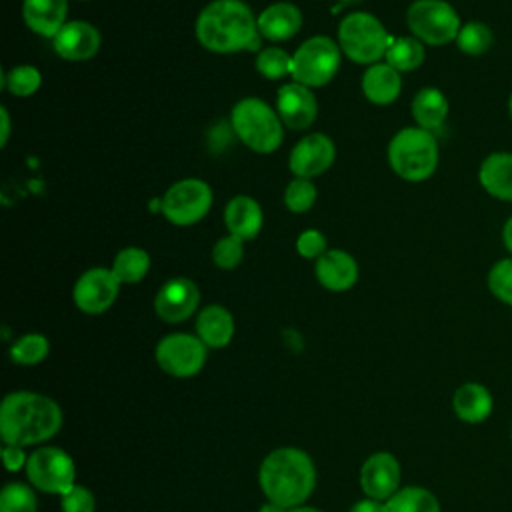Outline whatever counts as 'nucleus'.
I'll use <instances>...</instances> for the list:
<instances>
[{
	"label": "nucleus",
	"instance_id": "f257e3e1",
	"mask_svg": "<svg viewBox=\"0 0 512 512\" xmlns=\"http://www.w3.org/2000/svg\"><path fill=\"white\" fill-rule=\"evenodd\" d=\"M64 422L60 404L40 392L14 390L0 402V438L12 446H38L54 438Z\"/></svg>",
	"mask_w": 512,
	"mask_h": 512
},
{
	"label": "nucleus",
	"instance_id": "f03ea898",
	"mask_svg": "<svg viewBox=\"0 0 512 512\" xmlns=\"http://www.w3.org/2000/svg\"><path fill=\"white\" fill-rule=\"evenodd\" d=\"M198 42L214 54H234L260 48L258 24L252 8L242 0L208 2L194 24Z\"/></svg>",
	"mask_w": 512,
	"mask_h": 512
},
{
	"label": "nucleus",
	"instance_id": "7ed1b4c3",
	"mask_svg": "<svg viewBox=\"0 0 512 512\" xmlns=\"http://www.w3.org/2000/svg\"><path fill=\"white\" fill-rule=\"evenodd\" d=\"M258 484L266 502L282 508L302 506L316 488L314 460L296 446L274 448L260 462Z\"/></svg>",
	"mask_w": 512,
	"mask_h": 512
},
{
	"label": "nucleus",
	"instance_id": "20e7f679",
	"mask_svg": "<svg viewBox=\"0 0 512 512\" xmlns=\"http://www.w3.org/2000/svg\"><path fill=\"white\" fill-rule=\"evenodd\" d=\"M230 126L234 136L252 152L272 154L284 140V124L266 100L248 96L238 100L230 112Z\"/></svg>",
	"mask_w": 512,
	"mask_h": 512
},
{
	"label": "nucleus",
	"instance_id": "39448f33",
	"mask_svg": "<svg viewBox=\"0 0 512 512\" xmlns=\"http://www.w3.org/2000/svg\"><path fill=\"white\" fill-rule=\"evenodd\" d=\"M438 160L440 150L436 136L420 126H406L388 142V164L392 172L406 182L428 180L436 172Z\"/></svg>",
	"mask_w": 512,
	"mask_h": 512
},
{
	"label": "nucleus",
	"instance_id": "423d86ee",
	"mask_svg": "<svg viewBox=\"0 0 512 512\" xmlns=\"http://www.w3.org/2000/svg\"><path fill=\"white\" fill-rule=\"evenodd\" d=\"M336 42L346 58L356 64L370 66L382 62L392 36L374 14L356 10L344 16L338 24Z\"/></svg>",
	"mask_w": 512,
	"mask_h": 512
},
{
	"label": "nucleus",
	"instance_id": "0eeeda50",
	"mask_svg": "<svg viewBox=\"0 0 512 512\" xmlns=\"http://www.w3.org/2000/svg\"><path fill=\"white\" fill-rule=\"evenodd\" d=\"M342 50L330 36H312L292 54V80L308 88H322L338 74Z\"/></svg>",
	"mask_w": 512,
	"mask_h": 512
},
{
	"label": "nucleus",
	"instance_id": "6e6552de",
	"mask_svg": "<svg viewBox=\"0 0 512 512\" xmlns=\"http://www.w3.org/2000/svg\"><path fill=\"white\" fill-rule=\"evenodd\" d=\"M406 24L424 46L456 42L462 28L458 12L446 0H414L406 10Z\"/></svg>",
	"mask_w": 512,
	"mask_h": 512
},
{
	"label": "nucleus",
	"instance_id": "1a4fd4ad",
	"mask_svg": "<svg viewBox=\"0 0 512 512\" xmlns=\"http://www.w3.org/2000/svg\"><path fill=\"white\" fill-rule=\"evenodd\" d=\"M24 472L28 484L46 494L62 496L76 484V464L60 446H40L32 450Z\"/></svg>",
	"mask_w": 512,
	"mask_h": 512
},
{
	"label": "nucleus",
	"instance_id": "9d476101",
	"mask_svg": "<svg viewBox=\"0 0 512 512\" xmlns=\"http://www.w3.org/2000/svg\"><path fill=\"white\" fill-rule=\"evenodd\" d=\"M162 200V216L174 226H192L212 208V188L202 178H182L174 182Z\"/></svg>",
	"mask_w": 512,
	"mask_h": 512
},
{
	"label": "nucleus",
	"instance_id": "9b49d317",
	"mask_svg": "<svg viewBox=\"0 0 512 512\" xmlns=\"http://www.w3.org/2000/svg\"><path fill=\"white\" fill-rule=\"evenodd\" d=\"M208 358L206 344L188 332H172L158 340L154 360L158 368L174 378H192L202 372Z\"/></svg>",
	"mask_w": 512,
	"mask_h": 512
},
{
	"label": "nucleus",
	"instance_id": "f8f14e48",
	"mask_svg": "<svg viewBox=\"0 0 512 512\" xmlns=\"http://www.w3.org/2000/svg\"><path fill=\"white\" fill-rule=\"evenodd\" d=\"M122 282L116 278L112 268L94 266L78 276L72 288L74 306L90 316L106 312L118 298Z\"/></svg>",
	"mask_w": 512,
	"mask_h": 512
},
{
	"label": "nucleus",
	"instance_id": "ddd939ff",
	"mask_svg": "<svg viewBox=\"0 0 512 512\" xmlns=\"http://www.w3.org/2000/svg\"><path fill=\"white\" fill-rule=\"evenodd\" d=\"M200 304V290L194 280L186 276L168 278L154 296V312L166 324H180L188 320Z\"/></svg>",
	"mask_w": 512,
	"mask_h": 512
},
{
	"label": "nucleus",
	"instance_id": "4468645a",
	"mask_svg": "<svg viewBox=\"0 0 512 512\" xmlns=\"http://www.w3.org/2000/svg\"><path fill=\"white\" fill-rule=\"evenodd\" d=\"M336 158V144L322 132L302 136L290 150L288 168L294 178H316L324 174Z\"/></svg>",
	"mask_w": 512,
	"mask_h": 512
},
{
	"label": "nucleus",
	"instance_id": "2eb2a0df",
	"mask_svg": "<svg viewBox=\"0 0 512 512\" xmlns=\"http://www.w3.org/2000/svg\"><path fill=\"white\" fill-rule=\"evenodd\" d=\"M402 468L394 454L390 452H374L370 454L360 468V488L364 496L376 500H388L402 486Z\"/></svg>",
	"mask_w": 512,
	"mask_h": 512
},
{
	"label": "nucleus",
	"instance_id": "dca6fc26",
	"mask_svg": "<svg viewBox=\"0 0 512 512\" xmlns=\"http://www.w3.org/2000/svg\"><path fill=\"white\" fill-rule=\"evenodd\" d=\"M276 112L290 130H306L318 116V100L312 88L300 82H288L276 92Z\"/></svg>",
	"mask_w": 512,
	"mask_h": 512
},
{
	"label": "nucleus",
	"instance_id": "f3484780",
	"mask_svg": "<svg viewBox=\"0 0 512 512\" xmlns=\"http://www.w3.org/2000/svg\"><path fill=\"white\" fill-rule=\"evenodd\" d=\"M102 44L100 30L86 20H68L52 38L54 52L68 62L92 60Z\"/></svg>",
	"mask_w": 512,
	"mask_h": 512
},
{
	"label": "nucleus",
	"instance_id": "a211bd4d",
	"mask_svg": "<svg viewBox=\"0 0 512 512\" xmlns=\"http://www.w3.org/2000/svg\"><path fill=\"white\" fill-rule=\"evenodd\" d=\"M358 262L342 248H328L314 260V276L318 284L330 292H346L358 282Z\"/></svg>",
	"mask_w": 512,
	"mask_h": 512
},
{
	"label": "nucleus",
	"instance_id": "6ab92c4d",
	"mask_svg": "<svg viewBox=\"0 0 512 512\" xmlns=\"http://www.w3.org/2000/svg\"><path fill=\"white\" fill-rule=\"evenodd\" d=\"M258 34L270 42H286L302 28V12L292 2L268 4L258 16Z\"/></svg>",
	"mask_w": 512,
	"mask_h": 512
},
{
	"label": "nucleus",
	"instance_id": "aec40b11",
	"mask_svg": "<svg viewBox=\"0 0 512 512\" xmlns=\"http://www.w3.org/2000/svg\"><path fill=\"white\" fill-rule=\"evenodd\" d=\"M264 224V212L258 200L248 194H236L224 206V226L228 234L238 238L252 240L260 234Z\"/></svg>",
	"mask_w": 512,
	"mask_h": 512
},
{
	"label": "nucleus",
	"instance_id": "412c9836",
	"mask_svg": "<svg viewBox=\"0 0 512 512\" xmlns=\"http://www.w3.org/2000/svg\"><path fill=\"white\" fill-rule=\"evenodd\" d=\"M22 18L28 30L52 40L68 22V0H22Z\"/></svg>",
	"mask_w": 512,
	"mask_h": 512
},
{
	"label": "nucleus",
	"instance_id": "4be33fe9",
	"mask_svg": "<svg viewBox=\"0 0 512 512\" xmlns=\"http://www.w3.org/2000/svg\"><path fill=\"white\" fill-rule=\"evenodd\" d=\"M362 94L368 102L376 106L392 104L402 92V74L388 62L370 64L360 80Z\"/></svg>",
	"mask_w": 512,
	"mask_h": 512
},
{
	"label": "nucleus",
	"instance_id": "5701e85b",
	"mask_svg": "<svg viewBox=\"0 0 512 512\" xmlns=\"http://www.w3.org/2000/svg\"><path fill=\"white\" fill-rule=\"evenodd\" d=\"M194 328H196V336L206 344V348L216 350L232 342L236 324L228 308L220 304H208L198 312Z\"/></svg>",
	"mask_w": 512,
	"mask_h": 512
},
{
	"label": "nucleus",
	"instance_id": "b1692460",
	"mask_svg": "<svg viewBox=\"0 0 512 512\" xmlns=\"http://www.w3.org/2000/svg\"><path fill=\"white\" fill-rule=\"evenodd\" d=\"M494 408L490 390L480 382H464L452 396V410L456 418L468 424L484 422Z\"/></svg>",
	"mask_w": 512,
	"mask_h": 512
},
{
	"label": "nucleus",
	"instance_id": "393cba45",
	"mask_svg": "<svg viewBox=\"0 0 512 512\" xmlns=\"http://www.w3.org/2000/svg\"><path fill=\"white\" fill-rule=\"evenodd\" d=\"M478 180L490 196L512 202V152L488 154L480 164Z\"/></svg>",
	"mask_w": 512,
	"mask_h": 512
},
{
	"label": "nucleus",
	"instance_id": "a878e982",
	"mask_svg": "<svg viewBox=\"0 0 512 512\" xmlns=\"http://www.w3.org/2000/svg\"><path fill=\"white\" fill-rule=\"evenodd\" d=\"M410 112L416 120V126L432 132L440 128L448 116V98L440 88L424 86L414 94Z\"/></svg>",
	"mask_w": 512,
	"mask_h": 512
},
{
	"label": "nucleus",
	"instance_id": "bb28decb",
	"mask_svg": "<svg viewBox=\"0 0 512 512\" xmlns=\"http://www.w3.org/2000/svg\"><path fill=\"white\" fill-rule=\"evenodd\" d=\"M112 272L122 284H138L150 270V254L138 246H126L116 252Z\"/></svg>",
	"mask_w": 512,
	"mask_h": 512
},
{
	"label": "nucleus",
	"instance_id": "cd10ccee",
	"mask_svg": "<svg viewBox=\"0 0 512 512\" xmlns=\"http://www.w3.org/2000/svg\"><path fill=\"white\" fill-rule=\"evenodd\" d=\"M426 58V48L424 44L414 38V36H400L392 38L384 62H388L392 68H396L400 74L402 72H412L418 66H422Z\"/></svg>",
	"mask_w": 512,
	"mask_h": 512
},
{
	"label": "nucleus",
	"instance_id": "c85d7f7f",
	"mask_svg": "<svg viewBox=\"0 0 512 512\" xmlns=\"http://www.w3.org/2000/svg\"><path fill=\"white\" fill-rule=\"evenodd\" d=\"M388 512H440V502L424 486H402L386 500Z\"/></svg>",
	"mask_w": 512,
	"mask_h": 512
},
{
	"label": "nucleus",
	"instance_id": "c756f323",
	"mask_svg": "<svg viewBox=\"0 0 512 512\" xmlns=\"http://www.w3.org/2000/svg\"><path fill=\"white\" fill-rule=\"evenodd\" d=\"M8 354L18 366H36L50 354V340L40 332H26L10 344Z\"/></svg>",
	"mask_w": 512,
	"mask_h": 512
},
{
	"label": "nucleus",
	"instance_id": "7c9ffc66",
	"mask_svg": "<svg viewBox=\"0 0 512 512\" xmlns=\"http://www.w3.org/2000/svg\"><path fill=\"white\" fill-rule=\"evenodd\" d=\"M2 86L18 98H28L36 94L42 86V74L32 64H16L2 72Z\"/></svg>",
	"mask_w": 512,
	"mask_h": 512
},
{
	"label": "nucleus",
	"instance_id": "2f4dec72",
	"mask_svg": "<svg viewBox=\"0 0 512 512\" xmlns=\"http://www.w3.org/2000/svg\"><path fill=\"white\" fill-rule=\"evenodd\" d=\"M492 44H494V32L488 28V24L478 20L462 24L456 36L458 50L468 56H482L492 48Z\"/></svg>",
	"mask_w": 512,
	"mask_h": 512
},
{
	"label": "nucleus",
	"instance_id": "473e14b6",
	"mask_svg": "<svg viewBox=\"0 0 512 512\" xmlns=\"http://www.w3.org/2000/svg\"><path fill=\"white\" fill-rule=\"evenodd\" d=\"M256 70L266 80H280L292 76V54L280 46H268L256 56Z\"/></svg>",
	"mask_w": 512,
	"mask_h": 512
},
{
	"label": "nucleus",
	"instance_id": "72a5a7b5",
	"mask_svg": "<svg viewBox=\"0 0 512 512\" xmlns=\"http://www.w3.org/2000/svg\"><path fill=\"white\" fill-rule=\"evenodd\" d=\"M0 512H38V498L30 484L8 482L0 492Z\"/></svg>",
	"mask_w": 512,
	"mask_h": 512
},
{
	"label": "nucleus",
	"instance_id": "f704fd0d",
	"mask_svg": "<svg viewBox=\"0 0 512 512\" xmlns=\"http://www.w3.org/2000/svg\"><path fill=\"white\" fill-rule=\"evenodd\" d=\"M316 198H318V188L308 178H294L284 188V206L294 214L308 212L314 206Z\"/></svg>",
	"mask_w": 512,
	"mask_h": 512
},
{
	"label": "nucleus",
	"instance_id": "c9c22d12",
	"mask_svg": "<svg viewBox=\"0 0 512 512\" xmlns=\"http://www.w3.org/2000/svg\"><path fill=\"white\" fill-rule=\"evenodd\" d=\"M244 258V240L234 236V234H226L222 238L216 240L214 248H212V262L220 268V270H234Z\"/></svg>",
	"mask_w": 512,
	"mask_h": 512
},
{
	"label": "nucleus",
	"instance_id": "e433bc0d",
	"mask_svg": "<svg viewBox=\"0 0 512 512\" xmlns=\"http://www.w3.org/2000/svg\"><path fill=\"white\" fill-rule=\"evenodd\" d=\"M486 282L496 300L512 306V258H502L492 264Z\"/></svg>",
	"mask_w": 512,
	"mask_h": 512
},
{
	"label": "nucleus",
	"instance_id": "4c0bfd02",
	"mask_svg": "<svg viewBox=\"0 0 512 512\" xmlns=\"http://www.w3.org/2000/svg\"><path fill=\"white\" fill-rule=\"evenodd\" d=\"M62 512H96V496L90 488L74 484L60 496Z\"/></svg>",
	"mask_w": 512,
	"mask_h": 512
},
{
	"label": "nucleus",
	"instance_id": "58836bf2",
	"mask_svg": "<svg viewBox=\"0 0 512 512\" xmlns=\"http://www.w3.org/2000/svg\"><path fill=\"white\" fill-rule=\"evenodd\" d=\"M326 250H328L326 236L320 230H316V228H306L296 238V252L302 258L318 260Z\"/></svg>",
	"mask_w": 512,
	"mask_h": 512
},
{
	"label": "nucleus",
	"instance_id": "ea45409f",
	"mask_svg": "<svg viewBox=\"0 0 512 512\" xmlns=\"http://www.w3.org/2000/svg\"><path fill=\"white\" fill-rule=\"evenodd\" d=\"M28 456L26 450L22 446H12V444H4L2 446V462H4V468L8 472H20L26 468V462H28Z\"/></svg>",
	"mask_w": 512,
	"mask_h": 512
},
{
	"label": "nucleus",
	"instance_id": "a19ab883",
	"mask_svg": "<svg viewBox=\"0 0 512 512\" xmlns=\"http://www.w3.org/2000/svg\"><path fill=\"white\" fill-rule=\"evenodd\" d=\"M348 512H388V510H386V502L384 500H376V498L364 496L362 500L354 502Z\"/></svg>",
	"mask_w": 512,
	"mask_h": 512
},
{
	"label": "nucleus",
	"instance_id": "79ce46f5",
	"mask_svg": "<svg viewBox=\"0 0 512 512\" xmlns=\"http://www.w3.org/2000/svg\"><path fill=\"white\" fill-rule=\"evenodd\" d=\"M0 124H2V132H0V144L6 146L8 138H10V114L6 110V106L0 108Z\"/></svg>",
	"mask_w": 512,
	"mask_h": 512
},
{
	"label": "nucleus",
	"instance_id": "37998d69",
	"mask_svg": "<svg viewBox=\"0 0 512 512\" xmlns=\"http://www.w3.org/2000/svg\"><path fill=\"white\" fill-rule=\"evenodd\" d=\"M502 242H504L506 250H508L510 256H512V216L504 222V228H502Z\"/></svg>",
	"mask_w": 512,
	"mask_h": 512
},
{
	"label": "nucleus",
	"instance_id": "c03bdc74",
	"mask_svg": "<svg viewBox=\"0 0 512 512\" xmlns=\"http://www.w3.org/2000/svg\"><path fill=\"white\" fill-rule=\"evenodd\" d=\"M258 512H288V508H282V506L272 504V502H264Z\"/></svg>",
	"mask_w": 512,
	"mask_h": 512
},
{
	"label": "nucleus",
	"instance_id": "a18cd8bd",
	"mask_svg": "<svg viewBox=\"0 0 512 512\" xmlns=\"http://www.w3.org/2000/svg\"><path fill=\"white\" fill-rule=\"evenodd\" d=\"M288 512H322L314 506H308V504H302V506H296V508H288Z\"/></svg>",
	"mask_w": 512,
	"mask_h": 512
},
{
	"label": "nucleus",
	"instance_id": "49530a36",
	"mask_svg": "<svg viewBox=\"0 0 512 512\" xmlns=\"http://www.w3.org/2000/svg\"><path fill=\"white\" fill-rule=\"evenodd\" d=\"M342 6H346V4H358V2H362V0H338Z\"/></svg>",
	"mask_w": 512,
	"mask_h": 512
},
{
	"label": "nucleus",
	"instance_id": "de8ad7c7",
	"mask_svg": "<svg viewBox=\"0 0 512 512\" xmlns=\"http://www.w3.org/2000/svg\"><path fill=\"white\" fill-rule=\"evenodd\" d=\"M508 112H510V118H512V92H510V98H508Z\"/></svg>",
	"mask_w": 512,
	"mask_h": 512
},
{
	"label": "nucleus",
	"instance_id": "09e8293b",
	"mask_svg": "<svg viewBox=\"0 0 512 512\" xmlns=\"http://www.w3.org/2000/svg\"><path fill=\"white\" fill-rule=\"evenodd\" d=\"M510 438H512V426H510Z\"/></svg>",
	"mask_w": 512,
	"mask_h": 512
}]
</instances>
